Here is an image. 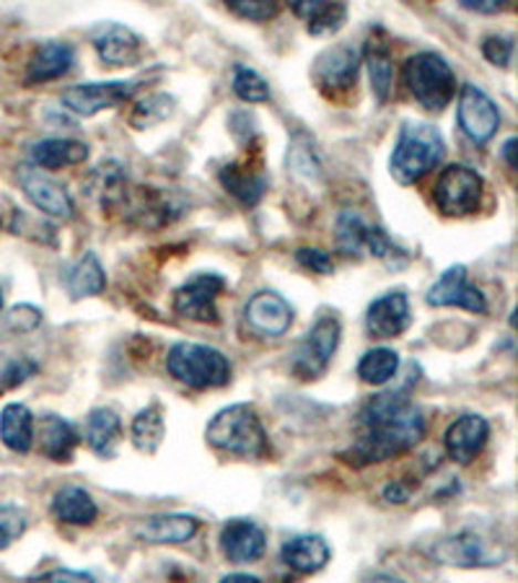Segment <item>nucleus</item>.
I'll return each mask as SVG.
<instances>
[{
    "label": "nucleus",
    "instance_id": "f257e3e1",
    "mask_svg": "<svg viewBox=\"0 0 518 583\" xmlns=\"http://www.w3.org/2000/svg\"><path fill=\"white\" fill-rule=\"evenodd\" d=\"M425 436L423 412L407 392L376 395L361 412V433L348 451L350 464H379L415 449Z\"/></svg>",
    "mask_w": 518,
    "mask_h": 583
},
{
    "label": "nucleus",
    "instance_id": "f03ea898",
    "mask_svg": "<svg viewBox=\"0 0 518 583\" xmlns=\"http://www.w3.org/2000/svg\"><path fill=\"white\" fill-rule=\"evenodd\" d=\"M446 145L444 137L428 122H405L400 127L397 145L392 151V161H388V172L400 184H415L423 180L431 168H436L444 158Z\"/></svg>",
    "mask_w": 518,
    "mask_h": 583
},
{
    "label": "nucleus",
    "instance_id": "7ed1b4c3",
    "mask_svg": "<svg viewBox=\"0 0 518 583\" xmlns=\"http://www.w3.org/2000/svg\"><path fill=\"white\" fill-rule=\"evenodd\" d=\"M205 439L234 457H262L268 451V433H265L262 420L251 405H231L220 410L208 423Z\"/></svg>",
    "mask_w": 518,
    "mask_h": 583
},
{
    "label": "nucleus",
    "instance_id": "20e7f679",
    "mask_svg": "<svg viewBox=\"0 0 518 583\" xmlns=\"http://www.w3.org/2000/svg\"><path fill=\"white\" fill-rule=\"evenodd\" d=\"M334 242L338 249L348 257H363L371 255L386 263L388 267H402L410 263V252L400 247L397 242L388 239L384 228L371 226L361 213L345 211L340 213L338 226H334Z\"/></svg>",
    "mask_w": 518,
    "mask_h": 583
},
{
    "label": "nucleus",
    "instance_id": "39448f33",
    "mask_svg": "<svg viewBox=\"0 0 518 583\" xmlns=\"http://www.w3.org/2000/svg\"><path fill=\"white\" fill-rule=\"evenodd\" d=\"M169 374L189 389H218L231 381V364L210 345L177 342L166 356Z\"/></svg>",
    "mask_w": 518,
    "mask_h": 583
},
{
    "label": "nucleus",
    "instance_id": "423d86ee",
    "mask_svg": "<svg viewBox=\"0 0 518 583\" xmlns=\"http://www.w3.org/2000/svg\"><path fill=\"white\" fill-rule=\"evenodd\" d=\"M405 83L417 104L441 112L456 94V75L438 52H417L405 63Z\"/></svg>",
    "mask_w": 518,
    "mask_h": 583
},
{
    "label": "nucleus",
    "instance_id": "0eeeda50",
    "mask_svg": "<svg viewBox=\"0 0 518 583\" xmlns=\"http://www.w3.org/2000/svg\"><path fill=\"white\" fill-rule=\"evenodd\" d=\"M433 201L446 216H469L483 201V176L464 164L446 166L433 187Z\"/></svg>",
    "mask_w": 518,
    "mask_h": 583
},
{
    "label": "nucleus",
    "instance_id": "6e6552de",
    "mask_svg": "<svg viewBox=\"0 0 518 583\" xmlns=\"http://www.w3.org/2000/svg\"><path fill=\"white\" fill-rule=\"evenodd\" d=\"M340 319L338 317H319L317 325L309 329V335L303 337L293 356V374L299 379H317L327 371L330 360L340 345Z\"/></svg>",
    "mask_w": 518,
    "mask_h": 583
},
{
    "label": "nucleus",
    "instance_id": "1a4fd4ad",
    "mask_svg": "<svg viewBox=\"0 0 518 583\" xmlns=\"http://www.w3.org/2000/svg\"><path fill=\"white\" fill-rule=\"evenodd\" d=\"M224 290H226V280L220 278V275L216 273L195 275L193 280H187L185 286L177 288V294H174V311L185 319L208 325V321L218 319L216 301Z\"/></svg>",
    "mask_w": 518,
    "mask_h": 583
},
{
    "label": "nucleus",
    "instance_id": "9d476101",
    "mask_svg": "<svg viewBox=\"0 0 518 583\" xmlns=\"http://www.w3.org/2000/svg\"><path fill=\"white\" fill-rule=\"evenodd\" d=\"M358 71H361V55L353 44L342 42L324 50L314 63V81L324 94L338 96L355 86Z\"/></svg>",
    "mask_w": 518,
    "mask_h": 583
},
{
    "label": "nucleus",
    "instance_id": "9b49d317",
    "mask_svg": "<svg viewBox=\"0 0 518 583\" xmlns=\"http://www.w3.org/2000/svg\"><path fill=\"white\" fill-rule=\"evenodd\" d=\"M135 94V83L110 81V83H79L63 91V104L79 117H94L104 110H114L130 102Z\"/></svg>",
    "mask_w": 518,
    "mask_h": 583
},
{
    "label": "nucleus",
    "instance_id": "f8f14e48",
    "mask_svg": "<svg viewBox=\"0 0 518 583\" xmlns=\"http://www.w3.org/2000/svg\"><path fill=\"white\" fill-rule=\"evenodd\" d=\"M459 127L464 130V135L475 143H487L500 127L498 104H495L483 89L475 86V83L462 86Z\"/></svg>",
    "mask_w": 518,
    "mask_h": 583
},
{
    "label": "nucleus",
    "instance_id": "ddd939ff",
    "mask_svg": "<svg viewBox=\"0 0 518 583\" xmlns=\"http://www.w3.org/2000/svg\"><path fill=\"white\" fill-rule=\"evenodd\" d=\"M244 319L259 335L280 337L293 325V309L276 290H259L247 301Z\"/></svg>",
    "mask_w": 518,
    "mask_h": 583
},
{
    "label": "nucleus",
    "instance_id": "4468645a",
    "mask_svg": "<svg viewBox=\"0 0 518 583\" xmlns=\"http://www.w3.org/2000/svg\"><path fill=\"white\" fill-rule=\"evenodd\" d=\"M441 563L459 565V567H477V565H495L506 552H498V548L490 542H485L483 534L477 532H462L448 540H441L433 548Z\"/></svg>",
    "mask_w": 518,
    "mask_h": 583
},
{
    "label": "nucleus",
    "instance_id": "2eb2a0df",
    "mask_svg": "<svg viewBox=\"0 0 518 583\" xmlns=\"http://www.w3.org/2000/svg\"><path fill=\"white\" fill-rule=\"evenodd\" d=\"M425 301L431 306H459V309L477 311V314L487 311L485 294L477 286H472L467 280V267L462 265L448 267V270L433 283Z\"/></svg>",
    "mask_w": 518,
    "mask_h": 583
},
{
    "label": "nucleus",
    "instance_id": "dca6fc26",
    "mask_svg": "<svg viewBox=\"0 0 518 583\" xmlns=\"http://www.w3.org/2000/svg\"><path fill=\"white\" fill-rule=\"evenodd\" d=\"M21 187H24V195L34 203V208H40L42 213H48L52 218H73V201L68 195V190L63 184L52 180L50 174L40 172V168H29L21 166L19 172Z\"/></svg>",
    "mask_w": 518,
    "mask_h": 583
},
{
    "label": "nucleus",
    "instance_id": "f3484780",
    "mask_svg": "<svg viewBox=\"0 0 518 583\" xmlns=\"http://www.w3.org/2000/svg\"><path fill=\"white\" fill-rule=\"evenodd\" d=\"M490 426L483 416H462L456 418L444 436V447L448 459L456 464H469L485 449Z\"/></svg>",
    "mask_w": 518,
    "mask_h": 583
},
{
    "label": "nucleus",
    "instance_id": "a211bd4d",
    "mask_svg": "<svg viewBox=\"0 0 518 583\" xmlns=\"http://www.w3.org/2000/svg\"><path fill=\"white\" fill-rule=\"evenodd\" d=\"M265 548H268V536L255 521L234 519L220 532V550L231 563H255L265 555Z\"/></svg>",
    "mask_w": 518,
    "mask_h": 583
},
{
    "label": "nucleus",
    "instance_id": "6ab92c4d",
    "mask_svg": "<svg viewBox=\"0 0 518 583\" xmlns=\"http://www.w3.org/2000/svg\"><path fill=\"white\" fill-rule=\"evenodd\" d=\"M410 301L402 290H392V294H384L376 298L369 306V314H365V327L373 337L379 340H388V337H397L405 333L410 327Z\"/></svg>",
    "mask_w": 518,
    "mask_h": 583
},
{
    "label": "nucleus",
    "instance_id": "aec40b11",
    "mask_svg": "<svg viewBox=\"0 0 518 583\" xmlns=\"http://www.w3.org/2000/svg\"><path fill=\"white\" fill-rule=\"evenodd\" d=\"M94 48L106 65H133L143 55V42L133 29L122 24H102L94 29Z\"/></svg>",
    "mask_w": 518,
    "mask_h": 583
},
{
    "label": "nucleus",
    "instance_id": "412c9836",
    "mask_svg": "<svg viewBox=\"0 0 518 583\" xmlns=\"http://www.w3.org/2000/svg\"><path fill=\"white\" fill-rule=\"evenodd\" d=\"M200 529V521L187 513H164V516L143 519L135 536L148 544H182L189 542Z\"/></svg>",
    "mask_w": 518,
    "mask_h": 583
},
{
    "label": "nucleus",
    "instance_id": "4be33fe9",
    "mask_svg": "<svg viewBox=\"0 0 518 583\" xmlns=\"http://www.w3.org/2000/svg\"><path fill=\"white\" fill-rule=\"evenodd\" d=\"M280 560L296 573H317L330 563V544L319 534H299L291 536L280 550Z\"/></svg>",
    "mask_w": 518,
    "mask_h": 583
},
{
    "label": "nucleus",
    "instance_id": "5701e85b",
    "mask_svg": "<svg viewBox=\"0 0 518 583\" xmlns=\"http://www.w3.org/2000/svg\"><path fill=\"white\" fill-rule=\"evenodd\" d=\"M75 63V52L71 44L65 42H48L34 52V58L29 60L27 81L29 83H48L63 79L65 73H71Z\"/></svg>",
    "mask_w": 518,
    "mask_h": 583
},
{
    "label": "nucleus",
    "instance_id": "b1692460",
    "mask_svg": "<svg viewBox=\"0 0 518 583\" xmlns=\"http://www.w3.org/2000/svg\"><path fill=\"white\" fill-rule=\"evenodd\" d=\"M296 17L307 21V29L314 37L340 32L348 19L345 3H327V0H296L291 3Z\"/></svg>",
    "mask_w": 518,
    "mask_h": 583
},
{
    "label": "nucleus",
    "instance_id": "393cba45",
    "mask_svg": "<svg viewBox=\"0 0 518 583\" xmlns=\"http://www.w3.org/2000/svg\"><path fill=\"white\" fill-rule=\"evenodd\" d=\"M0 439L17 454H27L34 443V418L27 405L11 402L0 412Z\"/></svg>",
    "mask_w": 518,
    "mask_h": 583
},
{
    "label": "nucleus",
    "instance_id": "a878e982",
    "mask_svg": "<svg viewBox=\"0 0 518 583\" xmlns=\"http://www.w3.org/2000/svg\"><path fill=\"white\" fill-rule=\"evenodd\" d=\"M365 65H369L371 75V89L376 102H386L388 91H392V48H388L386 34L379 32L371 37L369 44H365Z\"/></svg>",
    "mask_w": 518,
    "mask_h": 583
},
{
    "label": "nucleus",
    "instance_id": "bb28decb",
    "mask_svg": "<svg viewBox=\"0 0 518 583\" xmlns=\"http://www.w3.org/2000/svg\"><path fill=\"white\" fill-rule=\"evenodd\" d=\"M32 158L37 166L58 172V168L83 164V161L89 158V145L81 141H71V137H50V141L34 145Z\"/></svg>",
    "mask_w": 518,
    "mask_h": 583
},
{
    "label": "nucleus",
    "instance_id": "cd10ccee",
    "mask_svg": "<svg viewBox=\"0 0 518 583\" xmlns=\"http://www.w3.org/2000/svg\"><path fill=\"white\" fill-rule=\"evenodd\" d=\"M120 436H122V420L117 418V412L110 408L91 410V416L86 418V443L94 454L104 459L114 457Z\"/></svg>",
    "mask_w": 518,
    "mask_h": 583
},
{
    "label": "nucleus",
    "instance_id": "c85d7f7f",
    "mask_svg": "<svg viewBox=\"0 0 518 583\" xmlns=\"http://www.w3.org/2000/svg\"><path fill=\"white\" fill-rule=\"evenodd\" d=\"M220 184L244 205H257L268 190V176L247 164H228L220 168Z\"/></svg>",
    "mask_w": 518,
    "mask_h": 583
},
{
    "label": "nucleus",
    "instance_id": "c756f323",
    "mask_svg": "<svg viewBox=\"0 0 518 583\" xmlns=\"http://www.w3.org/2000/svg\"><path fill=\"white\" fill-rule=\"evenodd\" d=\"M52 513H55V519L65 521V524L89 526L96 521L99 509L94 498L83 488H63L52 498Z\"/></svg>",
    "mask_w": 518,
    "mask_h": 583
},
{
    "label": "nucleus",
    "instance_id": "7c9ffc66",
    "mask_svg": "<svg viewBox=\"0 0 518 583\" xmlns=\"http://www.w3.org/2000/svg\"><path fill=\"white\" fill-rule=\"evenodd\" d=\"M40 439L42 451L52 462H68V459L73 457L75 447H79V433H75V428L58 416H48L42 420Z\"/></svg>",
    "mask_w": 518,
    "mask_h": 583
},
{
    "label": "nucleus",
    "instance_id": "2f4dec72",
    "mask_svg": "<svg viewBox=\"0 0 518 583\" xmlns=\"http://www.w3.org/2000/svg\"><path fill=\"white\" fill-rule=\"evenodd\" d=\"M65 283L73 298H89V296L102 294L106 286V275L94 252H86V255H83L79 263L71 267Z\"/></svg>",
    "mask_w": 518,
    "mask_h": 583
},
{
    "label": "nucleus",
    "instance_id": "473e14b6",
    "mask_svg": "<svg viewBox=\"0 0 518 583\" xmlns=\"http://www.w3.org/2000/svg\"><path fill=\"white\" fill-rule=\"evenodd\" d=\"M164 436H166V423L158 405H151V408L141 410L138 416H135L133 443L143 451V454H156L158 447H162Z\"/></svg>",
    "mask_w": 518,
    "mask_h": 583
},
{
    "label": "nucleus",
    "instance_id": "72a5a7b5",
    "mask_svg": "<svg viewBox=\"0 0 518 583\" xmlns=\"http://www.w3.org/2000/svg\"><path fill=\"white\" fill-rule=\"evenodd\" d=\"M400 371V356L388 348H373L358 364V376L371 387L388 383Z\"/></svg>",
    "mask_w": 518,
    "mask_h": 583
},
{
    "label": "nucleus",
    "instance_id": "f704fd0d",
    "mask_svg": "<svg viewBox=\"0 0 518 583\" xmlns=\"http://www.w3.org/2000/svg\"><path fill=\"white\" fill-rule=\"evenodd\" d=\"M174 99L169 94H151L146 99H141L138 104H135L133 114H130V122H133L138 130H146V127H154L158 122L169 120L174 114Z\"/></svg>",
    "mask_w": 518,
    "mask_h": 583
},
{
    "label": "nucleus",
    "instance_id": "c9c22d12",
    "mask_svg": "<svg viewBox=\"0 0 518 583\" xmlns=\"http://www.w3.org/2000/svg\"><path fill=\"white\" fill-rule=\"evenodd\" d=\"M234 94L247 104H259L270 99V86L257 71L247 65H239L234 71Z\"/></svg>",
    "mask_w": 518,
    "mask_h": 583
},
{
    "label": "nucleus",
    "instance_id": "e433bc0d",
    "mask_svg": "<svg viewBox=\"0 0 518 583\" xmlns=\"http://www.w3.org/2000/svg\"><path fill=\"white\" fill-rule=\"evenodd\" d=\"M288 172L293 176H303L307 182H314L319 180V174H322V168H319V161L314 156V151H311V145H299L293 141L291 151H288Z\"/></svg>",
    "mask_w": 518,
    "mask_h": 583
},
{
    "label": "nucleus",
    "instance_id": "4c0bfd02",
    "mask_svg": "<svg viewBox=\"0 0 518 583\" xmlns=\"http://www.w3.org/2000/svg\"><path fill=\"white\" fill-rule=\"evenodd\" d=\"M228 9H231L236 17H241V19L270 21L278 17L280 6L270 3V0H228Z\"/></svg>",
    "mask_w": 518,
    "mask_h": 583
},
{
    "label": "nucleus",
    "instance_id": "58836bf2",
    "mask_svg": "<svg viewBox=\"0 0 518 583\" xmlns=\"http://www.w3.org/2000/svg\"><path fill=\"white\" fill-rule=\"evenodd\" d=\"M27 532V516L13 505L0 509V550L11 548L21 534Z\"/></svg>",
    "mask_w": 518,
    "mask_h": 583
},
{
    "label": "nucleus",
    "instance_id": "ea45409f",
    "mask_svg": "<svg viewBox=\"0 0 518 583\" xmlns=\"http://www.w3.org/2000/svg\"><path fill=\"white\" fill-rule=\"evenodd\" d=\"M483 55L490 60L493 65L506 68L510 63V55H514V40L510 37H485L483 40Z\"/></svg>",
    "mask_w": 518,
    "mask_h": 583
},
{
    "label": "nucleus",
    "instance_id": "a19ab883",
    "mask_svg": "<svg viewBox=\"0 0 518 583\" xmlns=\"http://www.w3.org/2000/svg\"><path fill=\"white\" fill-rule=\"evenodd\" d=\"M296 259L307 267V270H314L319 275H332L334 265H332V257L327 255L324 249H317V247H301L296 252Z\"/></svg>",
    "mask_w": 518,
    "mask_h": 583
},
{
    "label": "nucleus",
    "instance_id": "79ce46f5",
    "mask_svg": "<svg viewBox=\"0 0 518 583\" xmlns=\"http://www.w3.org/2000/svg\"><path fill=\"white\" fill-rule=\"evenodd\" d=\"M29 583H94L89 573L81 571H68V567H58V571H50L40 575V579L29 581Z\"/></svg>",
    "mask_w": 518,
    "mask_h": 583
},
{
    "label": "nucleus",
    "instance_id": "37998d69",
    "mask_svg": "<svg viewBox=\"0 0 518 583\" xmlns=\"http://www.w3.org/2000/svg\"><path fill=\"white\" fill-rule=\"evenodd\" d=\"M34 368H37V366H34V364H29V360H17V364L9 366V371H6V381H9L11 387H13V383L24 381L27 376L34 371Z\"/></svg>",
    "mask_w": 518,
    "mask_h": 583
},
{
    "label": "nucleus",
    "instance_id": "c03bdc74",
    "mask_svg": "<svg viewBox=\"0 0 518 583\" xmlns=\"http://www.w3.org/2000/svg\"><path fill=\"white\" fill-rule=\"evenodd\" d=\"M462 6L467 11H477V13H498L503 6L495 3V0H462Z\"/></svg>",
    "mask_w": 518,
    "mask_h": 583
},
{
    "label": "nucleus",
    "instance_id": "a18cd8bd",
    "mask_svg": "<svg viewBox=\"0 0 518 583\" xmlns=\"http://www.w3.org/2000/svg\"><path fill=\"white\" fill-rule=\"evenodd\" d=\"M407 495H410V490L402 488L400 482H394V485H388V488L384 490V498H386L388 503H405Z\"/></svg>",
    "mask_w": 518,
    "mask_h": 583
},
{
    "label": "nucleus",
    "instance_id": "49530a36",
    "mask_svg": "<svg viewBox=\"0 0 518 583\" xmlns=\"http://www.w3.org/2000/svg\"><path fill=\"white\" fill-rule=\"evenodd\" d=\"M516 145H518L516 137H508L506 145H503V158H506V164L510 168H516Z\"/></svg>",
    "mask_w": 518,
    "mask_h": 583
},
{
    "label": "nucleus",
    "instance_id": "de8ad7c7",
    "mask_svg": "<svg viewBox=\"0 0 518 583\" xmlns=\"http://www.w3.org/2000/svg\"><path fill=\"white\" fill-rule=\"evenodd\" d=\"M220 583H262L257 579V575H249V573H231L226 575V579H220Z\"/></svg>",
    "mask_w": 518,
    "mask_h": 583
},
{
    "label": "nucleus",
    "instance_id": "09e8293b",
    "mask_svg": "<svg viewBox=\"0 0 518 583\" xmlns=\"http://www.w3.org/2000/svg\"><path fill=\"white\" fill-rule=\"evenodd\" d=\"M371 583H402L397 579H388V575H379V579H373Z\"/></svg>",
    "mask_w": 518,
    "mask_h": 583
},
{
    "label": "nucleus",
    "instance_id": "8fccbe9b",
    "mask_svg": "<svg viewBox=\"0 0 518 583\" xmlns=\"http://www.w3.org/2000/svg\"><path fill=\"white\" fill-rule=\"evenodd\" d=\"M0 309H3V290H0Z\"/></svg>",
    "mask_w": 518,
    "mask_h": 583
}]
</instances>
